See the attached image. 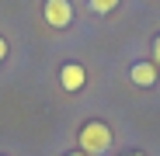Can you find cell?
I'll return each mask as SVG.
<instances>
[{
    "label": "cell",
    "mask_w": 160,
    "mask_h": 156,
    "mask_svg": "<svg viewBox=\"0 0 160 156\" xmlns=\"http://www.w3.org/2000/svg\"><path fill=\"white\" fill-rule=\"evenodd\" d=\"M45 24L49 28H66V24L73 21V7L70 0H45Z\"/></svg>",
    "instance_id": "7a4b0ae2"
},
{
    "label": "cell",
    "mask_w": 160,
    "mask_h": 156,
    "mask_svg": "<svg viewBox=\"0 0 160 156\" xmlns=\"http://www.w3.org/2000/svg\"><path fill=\"white\" fill-rule=\"evenodd\" d=\"M129 76H132L136 87H153L157 83V66L153 63H136V66L129 69Z\"/></svg>",
    "instance_id": "277c9868"
},
{
    "label": "cell",
    "mask_w": 160,
    "mask_h": 156,
    "mask_svg": "<svg viewBox=\"0 0 160 156\" xmlns=\"http://www.w3.org/2000/svg\"><path fill=\"white\" fill-rule=\"evenodd\" d=\"M77 142H80V153L84 156H101V153H108V146H112V128L104 121H87L84 128H80Z\"/></svg>",
    "instance_id": "6da1fadb"
},
{
    "label": "cell",
    "mask_w": 160,
    "mask_h": 156,
    "mask_svg": "<svg viewBox=\"0 0 160 156\" xmlns=\"http://www.w3.org/2000/svg\"><path fill=\"white\" fill-rule=\"evenodd\" d=\"M84 80H87V73H84V66H77V63H66L63 69H59V83H63V90H80L84 87Z\"/></svg>",
    "instance_id": "3957f363"
},
{
    "label": "cell",
    "mask_w": 160,
    "mask_h": 156,
    "mask_svg": "<svg viewBox=\"0 0 160 156\" xmlns=\"http://www.w3.org/2000/svg\"><path fill=\"white\" fill-rule=\"evenodd\" d=\"M115 4H118V0H91V7H94L98 14H108V11H115Z\"/></svg>",
    "instance_id": "5b68a950"
},
{
    "label": "cell",
    "mask_w": 160,
    "mask_h": 156,
    "mask_svg": "<svg viewBox=\"0 0 160 156\" xmlns=\"http://www.w3.org/2000/svg\"><path fill=\"white\" fill-rule=\"evenodd\" d=\"M70 156H84V153H70Z\"/></svg>",
    "instance_id": "ba28073f"
},
{
    "label": "cell",
    "mask_w": 160,
    "mask_h": 156,
    "mask_svg": "<svg viewBox=\"0 0 160 156\" xmlns=\"http://www.w3.org/2000/svg\"><path fill=\"white\" fill-rule=\"evenodd\" d=\"M153 66H160V35L153 38Z\"/></svg>",
    "instance_id": "8992f818"
},
{
    "label": "cell",
    "mask_w": 160,
    "mask_h": 156,
    "mask_svg": "<svg viewBox=\"0 0 160 156\" xmlns=\"http://www.w3.org/2000/svg\"><path fill=\"white\" fill-rule=\"evenodd\" d=\"M4 59H7V42L0 38V63H4Z\"/></svg>",
    "instance_id": "52a82bcc"
}]
</instances>
